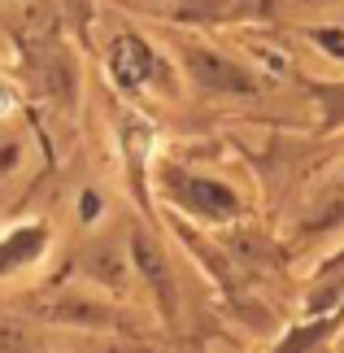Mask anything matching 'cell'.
<instances>
[{
	"mask_svg": "<svg viewBox=\"0 0 344 353\" xmlns=\"http://www.w3.org/2000/svg\"><path fill=\"white\" fill-rule=\"evenodd\" d=\"M188 70H192V79H196L205 92H253V79L244 74L236 61L218 57V52H205V48L192 52Z\"/></svg>",
	"mask_w": 344,
	"mask_h": 353,
	"instance_id": "cell-1",
	"label": "cell"
},
{
	"mask_svg": "<svg viewBox=\"0 0 344 353\" xmlns=\"http://www.w3.org/2000/svg\"><path fill=\"white\" fill-rule=\"evenodd\" d=\"M170 188H174V196L183 201L188 210H201L205 219H231V214H236V196H231L227 188H218V183H205V179H188V174H174Z\"/></svg>",
	"mask_w": 344,
	"mask_h": 353,
	"instance_id": "cell-2",
	"label": "cell"
},
{
	"mask_svg": "<svg viewBox=\"0 0 344 353\" xmlns=\"http://www.w3.org/2000/svg\"><path fill=\"white\" fill-rule=\"evenodd\" d=\"M109 61H114V79L122 88H140L148 79V70H153V57H148V48L135 35H122L114 44V52H109Z\"/></svg>",
	"mask_w": 344,
	"mask_h": 353,
	"instance_id": "cell-3",
	"label": "cell"
},
{
	"mask_svg": "<svg viewBox=\"0 0 344 353\" xmlns=\"http://www.w3.org/2000/svg\"><path fill=\"white\" fill-rule=\"evenodd\" d=\"M39 249H44V232H39V227H26V232H13L5 244H0V270H9V266L26 262V257H35Z\"/></svg>",
	"mask_w": 344,
	"mask_h": 353,
	"instance_id": "cell-4",
	"label": "cell"
},
{
	"mask_svg": "<svg viewBox=\"0 0 344 353\" xmlns=\"http://www.w3.org/2000/svg\"><path fill=\"white\" fill-rule=\"evenodd\" d=\"M253 9H257V0H188L183 18L214 22V18H236V13H253Z\"/></svg>",
	"mask_w": 344,
	"mask_h": 353,
	"instance_id": "cell-5",
	"label": "cell"
},
{
	"mask_svg": "<svg viewBox=\"0 0 344 353\" xmlns=\"http://www.w3.org/2000/svg\"><path fill=\"white\" fill-rule=\"evenodd\" d=\"M131 253H135V262H140L144 275H148V279H153L157 288H161V283H166V266H161L157 244H153V240H144V236H135V240H131Z\"/></svg>",
	"mask_w": 344,
	"mask_h": 353,
	"instance_id": "cell-6",
	"label": "cell"
},
{
	"mask_svg": "<svg viewBox=\"0 0 344 353\" xmlns=\"http://www.w3.org/2000/svg\"><path fill=\"white\" fill-rule=\"evenodd\" d=\"M318 39H323V44L332 48V52H344V35H340V39H336V35H318Z\"/></svg>",
	"mask_w": 344,
	"mask_h": 353,
	"instance_id": "cell-7",
	"label": "cell"
},
{
	"mask_svg": "<svg viewBox=\"0 0 344 353\" xmlns=\"http://www.w3.org/2000/svg\"><path fill=\"white\" fill-rule=\"evenodd\" d=\"M9 110H13V101H9V92L0 88V114H9Z\"/></svg>",
	"mask_w": 344,
	"mask_h": 353,
	"instance_id": "cell-8",
	"label": "cell"
}]
</instances>
